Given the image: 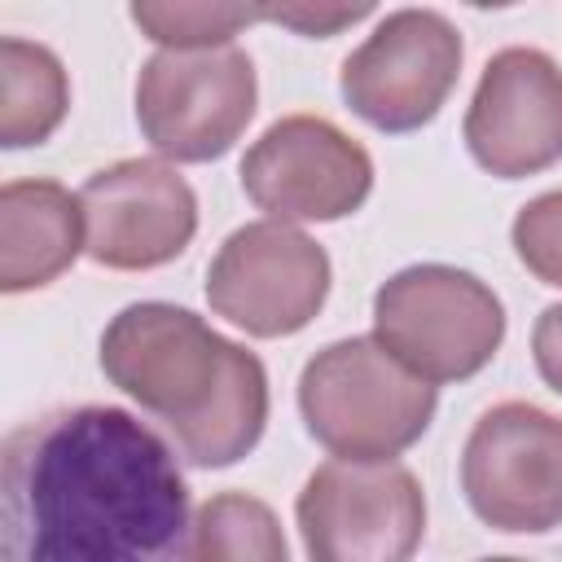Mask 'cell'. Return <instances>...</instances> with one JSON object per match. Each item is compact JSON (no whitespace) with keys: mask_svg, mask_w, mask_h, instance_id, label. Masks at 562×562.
<instances>
[{"mask_svg":"<svg viewBox=\"0 0 562 562\" xmlns=\"http://www.w3.org/2000/svg\"><path fill=\"white\" fill-rule=\"evenodd\" d=\"M101 369L127 400L162 422L184 465L224 470L263 439V360L189 307L162 299L127 303L101 334Z\"/></svg>","mask_w":562,"mask_h":562,"instance_id":"2","label":"cell"},{"mask_svg":"<svg viewBox=\"0 0 562 562\" xmlns=\"http://www.w3.org/2000/svg\"><path fill=\"white\" fill-rule=\"evenodd\" d=\"M132 22L145 40H154L167 53H202V48H228L233 35L263 22L259 4H220V0H136Z\"/></svg>","mask_w":562,"mask_h":562,"instance_id":"16","label":"cell"},{"mask_svg":"<svg viewBox=\"0 0 562 562\" xmlns=\"http://www.w3.org/2000/svg\"><path fill=\"white\" fill-rule=\"evenodd\" d=\"M83 255L114 272H149L180 259L198 233V193L162 158H119L79 189Z\"/></svg>","mask_w":562,"mask_h":562,"instance_id":"11","label":"cell"},{"mask_svg":"<svg viewBox=\"0 0 562 562\" xmlns=\"http://www.w3.org/2000/svg\"><path fill=\"white\" fill-rule=\"evenodd\" d=\"M189 562H290L281 518L250 492H215L193 514Z\"/></svg>","mask_w":562,"mask_h":562,"instance_id":"15","label":"cell"},{"mask_svg":"<svg viewBox=\"0 0 562 562\" xmlns=\"http://www.w3.org/2000/svg\"><path fill=\"white\" fill-rule=\"evenodd\" d=\"M461 492L492 531L562 527V417L531 400L492 404L465 435Z\"/></svg>","mask_w":562,"mask_h":562,"instance_id":"8","label":"cell"},{"mask_svg":"<svg viewBox=\"0 0 562 562\" xmlns=\"http://www.w3.org/2000/svg\"><path fill=\"white\" fill-rule=\"evenodd\" d=\"M479 562H527V558H479Z\"/></svg>","mask_w":562,"mask_h":562,"instance_id":"20","label":"cell"},{"mask_svg":"<svg viewBox=\"0 0 562 562\" xmlns=\"http://www.w3.org/2000/svg\"><path fill=\"white\" fill-rule=\"evenodd\" d=\"M439 395L373 334L321 347L299 373L307 435L338 461H395L435 422Z\"/></svg>","mask_w":562,"mask_h":562,"instance_id":"3","label":"cell"},{"mask_svg":"<svg viewBox=\"0 0 562 562\" xmlns=\"http://www.w3.org/2000/svg\"><path fill=\"white\" fill-rule=\"evenodd\" d=\"M70 110V79L61 57L22 35L0 40V145L31 149L44 145Z\"/></svg>","mask_w":562,"mask_h":562,"instance_id":"14","label":"cell"},{"mask_svg":"<svg viewBox=\"0 0 562 562\" xmlns=\"http://www.w3.org/2000/svg\"><path fill=\"white\" fill-rule=\"evenodd\" d=\"M259 110V75L246 48L167 53L140 61L136 123L154 154L171 162L224 158Z\"/></svg>","mask_w":562,"mask_h":562,"instance_id":"5","label":"cell"},{"mask_svg":"<svg viewBox=\"0 0 562 562\" xmlns=\"http://www.w3.org/2000/svg\"><path fill=\"white\" fill-rule=\"evenodd\" d=\"M509 241L518 263L540 281L562 290V189H549L518 206L509 224Z\"/></svg>","mask_w":562,"mask_h":562,"instance_id":"17","label":"cell"},{"mask_svg":"<svg viewBox=\"0 0 562 562\" xmlns=\"http://www.w3.org/2000/svg\"><path fill=\"white\" fill-rule=\"evenodd\" d=\"M246 198L281 224H329L356 215L373 193V158L325 114H281L241 154Z\"/></svg>","mask_w":562,"mask_h":562,"instance_id":"10","label":"cell"},{"mask_svg":"<svg viewBox=\"0 0 562 562\" xmlns=\"http://www.w3.org/2000/svg\"><path fill=\"white\" fill-rule=\"evenodd\" d=\"M373 338L422 382H465L505 342L496 290L452 263H408L373 294Z\"/></svg>","mask_w":562,"mask_h":562,"instance_id":"4","label":"cell"},{"mask_svg":"<svg viewBox=\"0 0 562 562\" xmlns=\"http://www.w3.org/2000/svg\"><path fill=\"white\" fill-rule=\"evenodd\" d=\"M329 255L299 224L250 220L233 228L211 268L206 303L250 338H290L316 321L329 299Z\"/></svg>","mask_w":562,"mask_h":562,"instance_id":"9","label":"cell"},{"mask_svg":"<svg viewBox=\"0 0 562 562\" xmlns=\"http://www.w3.org/2000/svg\"><path fill=\"white\" fill-rule=\"evenodd\" d=\"M294 522L312 562H408L426 540V492L400 461L334 457L307 474Z\"/></svg>","mask_w":562,"mask_h":562,"instance_id":"6","label":"cell"},{"mask_svg":"<svg viewBox=\"0 0 562 562\" xmlns=\"http://www.w3.org/2000/svg\"><path fill=\"white\" fill-rule=\"evenodd\" d=\"M83 255V206L57 180H9L0 189V290L53 285Z\"/></svg>","mask_w":562,"mask_h":562,"instance_id":"13","label":"cell"},{"mask_svg":"<svg viewBox=\"0 0 562 562\" xmlns=\"http://www.w3.org/2000/svg\"><path fill=\"white\" fill-rule=\"evenodd\" d=\"M259 9H263V22L290 26L307 40H329L342 26H356L360 18L373 13V4H259Z\"/></svg>","mask_w":562,"mask_h":562,"instance_id":"18","label":"cell"},{"mask_svg":"<svg viewBox=\"0 0 562 562\" xmlns=\"http://www.w3.org/2000/svg\"><path fill=\"white\" fill-rule=\"evenodd\" d=\"M176 448L114 404L40 413L4 435L0 562H189Z\"/></svg>","mask_w":562,"mask_h":562,"instance_id":"1","label":"cell"},{"mask_svg":"<svg viewBox=\"0 0 562 562\" xmlns=\"http://www.w3.org/2000/svg\"><path fill=\"white\" fill-rule=\"evenodd\" d=\"M531 360L549 391L562 395V303H549L531 329Z\"/></svg>","mask_w":562,"mask_h":562,"instance_id":"19","label":"cell"},{"mask_svg":"<svg viewBox=\"0 0 562 562\" xmlns=\"http://www.w3.org/2000/svg\"><path fill=\"white\" fill-rule=\"evenodd\" d=\"M461 136L470 158L496 180L540 176L562 162V66L531 44L492 53Z\"/></svg>","mask_w":562,"mask_h":562,"instance_id":"12","label":"cell"},{"mask_svg":"<svg viewBox=\"0 0 562 562\" xmlns=\"http://www.w3.org/2000/svg\"><path fill=\"white\" fill-rule=\"evenodd\" d=\"M461 31L439 9H395L342 57L338 92L356 119L386 136L426 127L461 79Z\"/></svg>","mask_w":562,"mask_h":562,"instance_id":"7","label":"cell"}]
</instances>
